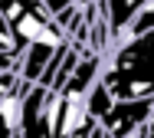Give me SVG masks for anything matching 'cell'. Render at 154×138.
Segmentation results:
<instances>
[{
    "label": "cell",
    "mask_w": 154,
    "mask_h": 138,
    "mask_svg": "<svg viewBox=\"0 0 154 138\" xmlns=\"http://www.w3.org/2000/svg\"><path fill=\"white\" fill-rule=\"evenodd\" d=\"M66 43H33V46H26L23 49V56H20V82L23 86H36L39 79H43V72H46V66L53 63V56L59 53Z\"/></svg>",
    "instance_id": "cell-4"
},
{
    "label": "cell",
    "mask_w": 154,
    "mask_h": 138,
    "mask_svg": "<svg viewBox=\"0 0 154 138\" xmlns=\"http://www.w3.org/2000/svg\"><path fill=\"white\" fill-rule=\"evenodd\" d=\"M43 3H46V10H49L53 17H59V13H66L69 7H75L79 0H43Z\"/></svg>",
    "instance_id": "cell-7"
},
{
    "label": "cell",
    "mask_w": 154,
    "mask_h": 138,
    "mask_svg": "<svg viewBox=\"0 0 154 138\" xmlns=\"http://www.w3.org/2000/svg\"><path fill=\"white\" fill-rule=\"evenodd\" d=\"M0 13L10 23L17 49L23 53L33 43H69V36L62 33L56 17L46 10L43 0H0Z\"/></svg>",
    "instance_id": "cell-2"
},
{
    "label": "cell",
    "mask_w": 154,
    "mask_h": 138,
    "mask_svg": "<svg viewBox=\"0 0 154 138\" xmlns=\"http://www.w3.org/2000/svg\"><path fill=\"white\" fill-rule=\"evenodd\" d=\"M105 3V13H108V30H112V46L128 33L131 20L144 10L148 0H102Z\"/></svg>",
    "instance_id": "cell-5"
},
{
    "label": "cell",
    "mask_w": 154,
    "mask_h": 138,
    "mask_svg": "<svg viewBox=\"0 0 154 138\" xmlns=\"http://www.w3.org/2000/svg\"><path fill=\"white\" fill-rule=\"evenodd\" d=\"M154 115V99H134V102H115L102 118L98 125L105 128L108 138H134L144 132V125L151 122Z\"/></svg>",
    "instance_id": "cell-3"
},
{
    "label": "cell",
    "mask_w": 154,
    "mask_h": 138,
    "mask_svg": "<svg viewBox=\"0 0 154 138\" xmlns=\"http://www.w3.org/2000/svg\"><path fill=\"white\" fill-rule=\"evenodd\" d=\"M112 105H115V99L108 96V89L102 86V76H98V82H95L92 92H89V112H92V118L98 122V118H102V115H105Z\"/></svg>",
    "instance_id": "cell-6"
},
{
    "label": "cell",
    "mask_w": 154,
    "mask_h": 138,
    "mask_svg": "<svg viewBox=\"0 0 154 138\" xmlns=\"http://www.w3.org/2000/svg\"><path fill=\"white\" fill-rule=\"evenodd\" d=\"M102 86L115 102L154 99V30L122 36L108 49L102 63Z\"/></svg>",
    "instance_id": "cell-1"
}]
</instances>
